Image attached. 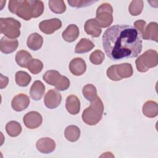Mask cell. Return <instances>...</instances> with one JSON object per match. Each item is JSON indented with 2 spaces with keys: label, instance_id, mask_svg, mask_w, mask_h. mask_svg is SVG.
<instances>
[{
  "label": "cell",
  "instance_id": "cell-1",
  "mask_svg": "<svg viewBox=\"0 0 158 158\" xmlns=\"http://www.w3.org/2000/svg\"><path fill=\"white\" fill-rule=\"evenodd\" d=\"M102 41L106 54L115 61L136 57L143 48L139 32L127 25H115L108 28L102 35Z\"/></svg>",
  "mask_w": 158,
  "mask_h": 158
},
{
  "label": "cell",
  "instance_id": "cell-2",
  "mask_svg": "<svg viewBox=\"0 0 158 158\" xmlns=\"http://www.w3.org/2000/svg\"><path fill=\"white\" fill-rule=\"evenodd\" d=\"M9 11L25 20L40 17L44 11V4L41 1H9Z\"/></svg>",
  "mask_w": 158,
  "mask_h": 158
},
{
  "label": "cell",
  "instance_id": "cell-3",
  "mask_svg": "<svg viewBox=\"0 0 158 158\" xmlns=\"http://www.w3.org/2000/svg\"><path fill=\"white\" fill-rule=\"evenodd\" d=\"M104 112V104L98 96L91 102L90 106L82 113L83 121L88 125H95L102 119Z\"/></svg>",
  "mask_w": 158,
  "mask_h": 158
},
{
  "label": "cell",
  "instance_id": "cell-4",
  "mask_svg": "<svg viewBox=\"0 0 158 158\" xmlns=\"http://www.w3.org/2000/svg\"><path fill=\"white\" fill-rule=\"evenodd\" d=\"M158 54L156 50L149 49L140 55L135 60L136 69L139 72H146L157 65Z\"/></svg>",
  "mask_w": 158,
  "mask_h": 158
},
{
  "label": "cell",
  "instance_id": "cell-5",
  "mask_svg": "<svg viewBox=\"0 0 158 158\" xmlns=\"http://www.w3.org/2000/svg\"><path fill=\"white\" fill-rule=\"evenodd\" d=\"M107 77L112 81H120L129 78L133 74L132 65L130 63H122L109 67L106 72Z\"/></svg>",
  "mask_w": 158,
  "mask_h": 158
},
{
  "label": "cell",
  "instance_id": "cell-6",
  "mask_svg": "<svg viewBox=\"0 0 158 158\" xmlns=\"http://www.w3.org/2000/svg\"><path fill=\"white\" fill-rule=\"evenodd\" d=\"M20 22L14 18H0V32L9 38L15 39L20 36Z\"/></svg>",
  "mask_w": 158,
  "mask_h": 158
},
{
  "label": "cell",
  "instance_id": "cell-7",
  "mask_svg": "<svg viewBox=\"0 0 158 158\" xmlns=\"http://www.w3.org/2000/svg\"><path fill=\"white\" fill-rule=\"evenodd\" d=\"M43 79L46 83L55 86L59 91L67 90L70 86L69 78L62 75L57 70H50L46 71L43 76Z\"/></svg>",
  "mask_w": 158,
  "mask_h": 158
},
{
  "label": "cell",
  "instance_id": "cell-8",
  "mask_svg": "<svg viewBox=\"0 0 158 158\" xmlns=\"http://www.w3.org/2000/svg\"><path fill=\"white\" fill-rule=\"evenodd\" d=\"M113 8L107 2L101 4L97 9L96 19L99 22L101 27H109L113 22Z\"/></svg>",
  "mask_w": 158,
  "mask_h": 158
},
{
  "label": "cell",
  "instance_id": "cell-9",
  "mask_svg": "<svg viewBox=\"0 0 158 158\" xmlns=\"http://www.w3.org/2000/svg\"><path fill=\"white\" fill-rule=\"evenodd\" d=\"M62 27V22L57 18L44 20L39 24L40 30L45 34H52Z\"/></svg>",
  "mask_w": 158,
  "mask_h": 158
},
{
  "label": "cell",
  "instance_id": "cell-10",
  "mask_svg": "<svg viewBox=\"0 0 158 158\" xmlns=\"http://www.w3.org/2000/svg\"><path fill=\"white\" fill-rule=\"evenodd\" d=\"M24 125L30 129H35L39 127L43 122L41 115L36 111H31L27 113L23 118Z\"/></svg>",
  "mask_w": 158,
  "mask_h": 158
},
{
  "label": "cell",
  "instance_id": "cell-11",
  "mask_svg": "<svg viewBox=\"0 0 158 158\" xmlns=\"http://www.w3.org/2000/svg\"><path fill=\"white\" fill-rule=\"evenodd\" d=\"M62 101L61 94L56 89H50L44 96V105L50 109L57 107Z\"/></svg>",
  "mask_w": 158,
  "mask_h": 158
},
{
  "label": "cell",
  "instance_id": "cell-12",
  "mask_svg": "<svg viewBox=\"0 0 158 158\" xmlns=\"http://www.w3.org/2000/svg\"><path fill=\"white\" fill-rule=\"evenodd\" d=\"M30 102V99L27 95L20 93L14 97L12 100L11 105L15 111L21 112L28 107Z\"/></svg>",
  "mask_w": 158,
  "mask_h": 158
},
{
  "label": "cell",
  "instance_id": "cell-13",
  "mask_svg": "<svg viewBox=\"0 0 158 158\" xmlns=\"http://www.w3.org/2000/svg\"><path fill=\"white\" fill-rule=\"evenodd\" d=\"M36 147L41 153L49 154L55 150L56 143L50 138H42L37 141Z\"/></svg>",
  "mask_w": 158,
  "mask_h": 158
},
{
  "label": "cell",
  "instance_id": "cell-14",
  "mask_svg": "<svg viewBox=\"0 0 158 158\" xmlns=\"http://www.w3.org/2000/svg\"><path fill=\"white\" fill-rule=\"evenodd\" d=\"M84 29L86 33L92 37H99L102 32L101 26L96 19H90L86 21Z\"/></svg>",
  "mask_w": 158,
  "mask_h": 158
},
{
  "label": "cell",
  "instance_id": "cell-15",
  "mask_svg": "<svg viewBox=\"0 0 158 158\" xmlns=\"http://www.w3.org/2000/svg\"><path fill=\"white\" fill-rule=\"evenodd\" d=\"M69 69L73 75L80 76L83 75L86 70V62L80 57L74 58L69 64Z\"/></svg>",
  "mask_w": 158,
  "mask_h": 158
},
{
  "label": "cell",
  "instance_id": "cell-16",
  "mask_svg": "<svg viewBox=\"0 0 158 158\" xmlns=\"http://www.w3.org/2000/svg\"><path fill=\"white\" fill-rule=\"evenodd\" d=\"M19 46V41L16 39H10L5 36L0 41V50L2 53L10 54L15 51Z\"/></svg>",
  "mask_w": 158,
  "mask_h": 158
},
{
  "label": "cell",
  "instance_id": "cell-17",
  "mask_svg": "<svg viewBox=\"0 0 158 158\" xmlns=\"http://www.w3.org/2000/svg\"><path fill=\"white\" fill-rule=\"evenodd\" d=\"M65 108L71 115H77L80 110V101L74 94L67 96L65 101Z\"/></svg>",
  "mask_w": 158,
  "mask_h": 158
},
{
  "label": "cell",
  "instance_id": "cell-18",
  "mask_svg": "<svg viewBox=\"0 0 158 158\" xmlns=\"http://www.w3.org/2000/svg\"><path fill=\"white\" fill-rule=\"evenodd\" d=\"M145 40H152L158 41V24L156 22H150L146 26L144 33L141 35Z\"/></svg>",
  "mask_w": 158,
  "mask_h": 158
},
{
  "label": "cell",
  "instance_id": "cell-19",
  "mask_svg": "<svg viewBox=\"0 0 158 158\" xmlns=\"http://www.w3.org/2000/svg\"><path fill=\"white\" fill-rule=\"evenodd\" d=\"M45 92V86L40 80L34 81L30 89V97L35 101L40 100Z\"/></svg>",
  "mask_w": 158,
  "mask_h": 158
},
{
  "label": "cell",
  "instance_id": "cell-20",
  "mask_svg": "<svg viewBox=\"0 0 158 158\" xmlns=\"http://www.w3.org/2000/svg\"><path fill=\"white\" fill-rule=\"evenodd\" d=\"M79 29L75 24L69 25L62 34V38L67 42L75 41L79 36Z\"/></svg>",
  "mask_w": 158,
  "mask_h": 158
},
{
  "label": "cell",
  "instance_id": "cell-21",
  "mask_svg": "<svg viewBox=\"0 0 158 158\" xmlns=\"http://www.w3.org/2000/svg\"><path fill=\"white\" fill-rule=\"evenodd\" d=\"M43 43V37L37 33H31L27 38V46L30 49L33 51H37L40 49L42 47Z\"/></svg>",
  "mask_w": 158,
  "mask_h": 158
},
{
  "label": "cell",
  "instance_id": "cell-22",
  "mask_svg": "<svg viewBox=\"0 0 158 158\" xmlns=\"http://www.w3.org/2000/svg\"><path fill=\"white\" fill-rule=\"evenodd\" d=\"M142 112L148 118H154L158 114V105L156 101H148L143 106Z\"/></svg>",
  "mask_w": 158,
  "mask_h": 158
},
{
  "label": "cell",
  "instance_id": "cell-23",
  "mask_svg": "<svg viewBox=\"0 0 158 158\" xmlns=\"http://www.w3.org/2000/svg\"><path fill=\"white\" fill-rule=\"evenodd\" d=\"M94 47V43L87 38H81L77 44L75 49V52L77 54H83L90 51Z\"/></svg>",
  "mask_w": 158,
  "mask_h": 158
},
{
  "label": "cell",
  "instance_id": "cell-24",
  "mask_svg": "<svg viewBox=\"0 0 158 158\" xmlns=\"http://www.w3.org/2000/svg\"><path fill=\"white\" fill-rule=\"evenodd\" d=\"M64 136L68 141L75 142L80 136V130L76 125H69L66 127L64 131Z\"/></svg>",
  "mask_w": 158,
  "mask_h": 158
},
{
  "label": "cell",
  "instance_id": "cell-25",
  "mask_svg": "<svg viewBox=\"0 0 158 158\" xmlns=\"http://www.w3.org/2000/svg\"><path fill=\"white\" fill-rule=\"evenodd\" d=\"M32 59L31 55L27 51L20 50L15 55V61L18 65L27 68L28 62Z\"/></svg>",
  "mask_w": 158,
  "mask_h": 158
},
{
  "label": "cell",
  "instance_id": "cell-26",
  "mask_svg": "<svg viewBox=\"0 0 158 158\" xmlns=\"http://www.w3.org/2000/svg\"><path fill=\"white\" fill-rule=\"evenodd\" d=\"M6 130L9 136L16 137L19 136L22 130L21 125L16 121H10L6 125Z\"/></svg>",
  "mask_w": 158,
  "mask_h": 158
},
{
  "label": "cell",
  "instance_id": "cell-27",
  "mask_svg": "<svg viewBox=\"0 0 158 158\" xmlns=\"http://www.w3.org/2000/svg\"><path fill=\"white\" fill-rule=\"evenodd\" d=\"M31 80V76L24 71H19L15 73L16 83L22 87L27 86Z\"/></svg>",
  "mask_w": 158,
  "mask_h": 158
},
{
  "label": "cell",
  "instance_id": "cell-28",
  "mask_svg": "<svg viewBox=\"0 0 158 158\" xmlns=\"http://www.w3.org/2000/svg\"><path fill=\"white\" fill-rule=\"evenodd\" d=\"M82 93L85 99L90 102L94 100L98 96L96 88L92 84L86 85L83 88Z\"/></svg>",
  "mask_w": 158,
  "mask_h": 158
},
{
  "label": "cell",
  "instance_id": "cell-29",
  "mask_svg": "<svg viewBox=\"0 0 158 158\" xmlns=\"http://www.w3.org/2000/svg\"><path fill=\"white\" fill-rule=\"evenodd\" d=\"M48 4L50 10L55 14H62L66 10V6L64 1L51 0Z\"/></svg>",
  "mask_w": 158,
  "mask_h": 158
},
{
  "label": "cell",
  "instance_id": "cell-30",
  "mask_svg": "<svg viewBox=\"0 0 158 158\" xmlns=\"http://www.w3.org/2000/svg\"><path fill=\"white\" fill-rule=\"evenodd\" d=\"M144 7V2L141 0H133L129 6L128 10L130 14L133 16L139 15L143 10Z\"/></svg>",
  "mask_w": 158,
  "mask_h": 158
},
{
  "label": "cell",
  "instance_id": "cell-31",
  "mask_svg": "<svg viewBox=\"0 0 158 158\" xmlns=\"http://www.w3.org/2000/svg\"><path fill=\"white\" fill-rule=\"evenodd\" d=\"M27 68L31 73L36 75L42 71L43 69V64L40 60L32 59L28 62Z\"/></svg>",
  "mask_w": 158,
  "mask_h": 158
},
{
  "label": "cell",
  "instance_id": "cell-32",
  "mask_svg": "<svg viewBox=\"0 0 158 158\" xmlns=\"http://www.w3.org/2000/svg\"><path fill=\"white\" fill-rule=\"evenodd\" d=\"M104 54L100 50H96L93 51L89 56V60L94 65L101 64L104 61Z\"/></svg>",
  "mask_w": 158,
  "mask_h": 158
},
{
  "label": "cell",
  "instance_id": "cell-33",
  "mask_svg": "<svg viewBox=\"0 0 158 158\" xmlns=\"http://www.w3.org/2000/svg\"><path fill=\"white\" fill-rule=\"evenodd\" d=\"M94 1H84V0H69L67 2L71 7H83L91 5L92 4L96 2Z\"/></svg>",
  "mask_w": 158,
  "mask_h": 158
},
{
  "label": "cell",
  "instance_id": "cell-34",
  "mask_svg": "<svg viewBox=\"0 0 158 158\" xmlns=\"http://www.w3.org/2000/svg\"><path fill=\"white\" fill-rule=\"evenodd\" d=\"M146 23L143 20H136V22H135V23H134L135 27L139 32V33L141 35L144 33V31L146 28Z\"/></svg>",
  "mask_w": 158,
  "mask_h": 158
},
{
  "label": "cell",
  "instance_id": "cell-35",
  "mask_svg": "<svg viewBox=\"0 0 158 158\" xmlns=\"http://www.w3.org/2000/svg\"><path fill=\"white\" fill-rule=\"evenodd\" d=\"M9 82V78L4 76L2 73H1V79H0V88L3 89L4 88L6 87Z\"/></svg>",
  "mask_w": 158,
  "mask_h": 158
}]
</instances>
